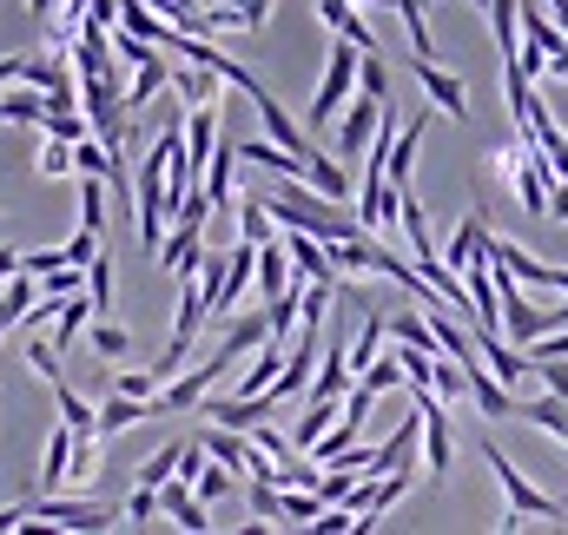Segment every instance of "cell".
<instances>
[{"mask_svg":"<svg viewBox=\"0 0 568 535\" xmlns=\"http://www.w3.org/2000/svg\"><path fill=\"white\" fill-rule=\"evenodd\" d=\"M265 199V212H272V225H284V232H317L324 245L331 239H344V232H357L344 212H331V199L317 192V185H304V179H278L272 192H258Z\"/></svg>","mask_w":568,"mask_h":535,"instance_id":"6da1fadb","label":"cell"},{"mask_svg":"<svg viewBox=\"0 0 568 535\" xmlns=\"http://www.w3.org/2000/svg\"><path fill=\"white\" fill-rule=\"evenodd\" d=\"M483 463L496 470V483H503V496H509V516H523V523H549V516H562V503L542 496V489L516 470V456H503L496 443H483Z\"/></svg>","mask_w":568,"mask_h":535,"instance_id":"7a4b0ae2","label":"cell"},{"mask_svg":"<svg viewBox=\"0 0 568 535\" xmlns=\"http://www.w3.org/2000/svg\"><path fill=\"white\" fill-rule=\"evenodd\" d=\"M357 93V47L337 40L331 60H324V80H317V100H311V127H331L344 113V100Z\"/></svg>","mask_w":568,"mask_h":535,"instance_id":"3957f363","label":"cell"},{"mask_svg":"<svg viewBox=\"0 0 568 535\" xmlns=\"http://www.w3.org/2000/svg\"><path fill=\"white\" fill-rule=\"evenodd\" d=\"M410 80L424 87V100L443 113V120H469V87H463L449 67H436L429 53H410Z\"/></svg>","mask_w":568,"mask_h":535,"instance_id":"277c9868","label":"cell"},{"mask_svg":"<svg viewBox=\"0 0 568 535\" xmlns=\"http://www.w3.org/2000/svg\"><path fill=\"white\" fill-rule=\"evenodd\" d=\"M33 516H40L47 529H73V535L113 529V509H100V503H73V496H60V489H47V496L33 503Z\"/></svg>","mask_w":568,"mask_h":535,"instance_id":"5b68a950","label":"cell"},{"mask_svg":"<svg viewBox=\"0 0 568 535\" xmlns=\"http://www.w3.org/2000/svg\"><path fill=\"white\" fill-rule=\"evenodd\" d=\"M344 107H351V113H337V152H344V159H357V152L371 145V133H377V113H384V100H371V93H351Z\"/></svg>","mask_w":568,"mask_h":535,"instance_id":"8992f818","label":"cell"},{"mask_svg":"<svg viewBox=\"0 0 568 535\" xmlns=\"http://www.w3.org/2000/svg\"><path fill=\"white\" fill-rule=\"evenodd\" d=\"M152 496H159V516H165V523H179V529H212V516H205V503L192 496V483H185L179 470H172V476H165V483H159Z\"/></svg>","mask_w":568,"mask_h":535,"instance_id":"52a82bcc","label":"cell"},{"mask_svg":"<svg viewBox=\"0 0 568 535\" xmlns=\"http://www.w3.org/2000/svg\"><path fill=\"white\" fill-rule=\"evenodd\" d=\"M87 317H93V297H87V291H67V297H53V317H47V344L67 357V351L80 344Z\"/></svg>","mask_w":568,"mask_h":535,"instance_id":"ba28073f","label":"cell"},{"mask_svg":"<svg viewBox=\"0 0 568 535\" xmlns=\"http://www.w3.org/2000/svg\"><path fill=\"white\" fill-rule=\"evenodd\" d=\"M232 185H239V145H212L205 165H199V192H205V205H232Z\"/></svg>","mask_w":568,"mask_h":535,"instance_id":"9c48e42d","label":"cell"},{"mask_svg":"<svg viewBox=\"0 0 568 535\" xmlns=\"http://www.w3.org/2000/svg\"><path fill=\"white\" fill-rule=\"evenodd\" d=\"M483 239H489V225H483V212H463V225H456V239H449V245H443L436 259H443V265H449L456 277H463L469 265H483Z\"/></svg>","mask_w":568,"mask_h":535,"instance_id":"30bf717a","label":"cell"},{"mask_svg":"<svg viewBox=\"0 0 568 535\" xmlns=\"http://www.w3.org/2000/svg\"><path fill=\"white\" fill-rule=\"evenodd\" d=\"M357 377H351V364H344V344H331L317 364H311V384H304V397H317V403H337L344 391H351Z\"/></svg>","mask_w":568,"mask_h":535,"instance_id":"8fae6325","label":"cell"},{"mask_svg":"<svg viewBox=\"0 0 568 535\" xmlns=\"http://www.w3.org/2000/svg\"><path fill=\"white\" fill-rule=\"evenodd\" d=\"M199 239H205V225H199V219H172V232L159 239V265L172 271V277H185L192 259H199Z\"/></svg>","mask_w":568,"mask_h":535,"instance_id":"7c38bea8","label":"cell"},{"mask_svg":"<svg viewBox=\"0 0 568 535\" xmlns=\"http://www.w3.org/2000/svg\"><path fill=\"white\" fill-rule=\"evenodd\" d=\"M284 259H291V277H337L331 245H324L317 232H291V239H284Z\"/></svg>","mask_w":568,"mask_h":535,"instance_id":"4fadbf2b","label":"cell"},{"mask_svg":"<svg viewBox=\"0 0 568 535\" xmlns=\"http://www.w3.org/2000/svg\"><path fill=\"white\" fill-rule=\"evenodd\" d=\"M357 311H364V324H357V337L344 344V364H351V377H357V371H364V364H371L384 344H390V324H384V311H371V304H357Z\"/></svg>","mask_w":568,"mask_h":535,"instance_id":"5bb4252c","label":"cell"},{"mask_svg":"<svg viewBox=\"0 0 568 535\" xmlns=\"http://www.w3.org/2000/svg\"><path fill=\"white\" fill-rule=\"evenodd\" d=\"M252 284H258V297H278L284 284H291V259H284V239H265V245H252Z\"/></svg>","mask_w":568,"mask_h":535,"instance_id":"9a60e30c","label":"cell"},{"mask_svg":"<svg viewBox=\"0 0 568 535\" xmlns=\"http://www.w3.org/2000/svg\"><path fill=\"white\" fill-rule=\"evenodd\" d=\"M165 87H172V93H179L185 107H205V100H219V87H225V80H219L212 67L185 60V67H172V73H165Z\"/></svg>","mask_w":568,"mask_h":535,"instance_id":"2e32d148","label":"cell"},{"mask_svg":"<svg viewBox=\"0 0 568 535\" xmlns=\"http://www.w3.org/2000/svg\"><path fill=\"white\" fill-rule=\"evenodd\" d=\"M304 185H317V192H324L331 205H344V199H351V172H344L337 159L311 152V145H304Z\"/></svg>","mask_w":568,"mask_h":535,"instance_id":"e0dca14e","label":"cell"},{"mask_svg":"<svg viewBox=\"0 0 568 535\" xmlns=\"http://www.w3.org/2000/svg\"><path fill=\"white\" fill-rule=\"evenodd\" d=\"M40 113H47L40 87H27V80H7V87H0V120H13V127H40Z\"/></svg>","mask_w":568,"mask_h":535,"instance_id":"ac0fdd59","label":"cell"},{"mask_svg":"<svg viewBox=\"0 0 568 535\" xmlns=\"http://www.w3.org/2000/svg\"><path fill=\"white\" fill-rule=\"evenodd\" d=\"M245 291H252V245L239 239V252H225V277H219V304L212 311H232Z\"/></svg>","mask_w":568,"mask_h":535,"instance_id":"d6986e66","label":"cell"},{"mask_svg":"<svg viewBox=\"0 0 568 535\" xmlns=\"http://www.w3.org/2000/svg\"><path fill=\"white\" fill-rule=\"evenodd\" d=\"M252 107H258V120H265V133H272V145H284V152H297V159H304V133L291 127V113H284V107L272 100V93H265V87L252 93Z\"/></svg>","mask_w":568,"mask_h":535,"instance_id":"ffe728a7","label":"cell"},{"mask_svg":"<svg viewBox=\"0 0 568 535\" xmlns=\"http://www.w3.org/2000/svg\"><path fill=\"white\" fill-rule=\"evenodd\" d=\"M199 450H205L212 463L239 470V463H245V450H252V436H245V430H225V423H212V430H199Z\"/></svg>","mask_w":568,"mask_h":535,"instance_id":"44dd1931","label":"cell"},{"mask_svg":"<svg viewBox=\"0 0 568 535\" xmlns=\"http://www.w3.org/2000/svg\"><path fill=\"white\" fill-rule=\"evenodd\" d=\"M165 73H172V67H165L159 53L133 60V80L120 87V93H126V107H145V100H159V93H165Z\"/></svg>","mask_w":568,"mask_h":535,"instance_id":"7402d4cb","label":"cell"},{"mask_svg":"<svg viewBox=\"0 0 568 535\" xmlns=\"http://www.w3.org/2000/svg\"><path fill=\"white\" fill-rule=\"evenodd\" d=\"M100 430H73V450H67V483H93L100 476Z\"/></svg>","mask_w":568,"mask_h":535,"instance_id":"603a6c76","label":"cell"},{"mask_svg":"<svg viewBox=\"0 0 568 535\" xmlns=\"http://www.w3.org/2000/svg\"><path fill=\"white\" fill-rule=\"evenodd\" d=\"M516 416H529V423H536V430H549V436H556V443H568V403L562 397H549V391H542V397H516Z\"/></svg>","mask_w":568,"mask_h":535,"instance_id":"cb8c5ba5","label":"cell"},{"mask_svg":"<svg viewBox=\"0 0 568 535\" xmlns=\"http://www.w3.org/2000/svg\"><path fill=\"white\" fill-rule=\"evenodd\" d=\"M33 291H40V284H33L27 271H13V277H0V337H7V331H13V324L27 317V304H33Z\"/></svg>","mask_w":568,"mask_h":535,"instance_id":"d4e9b609","label":"cell"},{"mask_svg":"<svg viewBox=\"0 0 568 535\" xmlns=\"http://www.w3.org/2000/svg\"><path fill=\"white\" fill-rule=\"evenodd\" d=\"M239 239H245V245H265V239H278V225H272V212H265L258 185L239 199Z\"/></svg>","mask_w":568,"mask_h":535,"instance_id":"484cf974","label":"cell"},{"mask_svg":"<svg viewBox=\"0 0 568 535\" xmlns=\"http://www.w3.org/2000/svg\"><path fill=\"white\" fill-rule=\"evenodd\" d=\"M199 324H205V304H199V284H192V271L179 277V311H172V337L179 344H192L199 337Z\"/></svg>","mask_w":568,"mask_h":535,"instance_id":"4316f807","label":"cell"},{"mask_svg":"<svg viewBox=\"0 0 568 535\" xmlns=\"http://www.w3.org/2000/svg\"><path fill=\"white\" fill-rule=\"evenodd\" d=\"M67 450H73V430L60 423V430L47 436V456H40V496H47V489H67Z\"/></svg>","mask_w":568,"mask_h":535,"instance_id":"83f0119b","label":"cell"},{"mask_svg":"<svg viewBox=\"0 0 568 535\" xmlns=\"http://www.w3.org/2000/svg\"><path fill=\"white\" fill-rule=\"evenodd\" d=\"M232 489H239V476H232V470H225V463H212V456H205V463H199V470H192V496H199V503H205V509H212V503H225V496H232Z\"/></svg>","mask_w":568,"mask_h":535,"instance_id":"f1b7e54d","label":"cell"},{"mask_svg":"<svg viewBox=\"0 0 568 535\" xmlns=\"http://www.w3.org/2000/svg\"><path fill=\"white\" fill-rule=\"evenodd\" d=\"M140 416H145V403H140V397H120V391H113V397L93 410V430H100V436H120V430H133Z\"/></svg>","mask_w":568,"mask_h":535,"instance_id":"f546056e","label":"cell"},{"mask_svg":"<svg viewBox=\"0 0 568 535\" xmlns=\"http://www.w3.org/2000/svg\"><path fill=\"white\" fill-rule=\"evenodd\" d=\"M331 416H337V403H304V416H297V423H291V450H311V443H317V436H324V423H331Z\"/></svg>","mask_w":568,"mask_h":535,"instance_id":"4dcf8cb0","label":"cell"},{"mask_svg":"<svg viewBox=\"0 0 568 535\" xmlns=\"http://www.w3.org/2000/svg\"><path fill=\"white\" fill-rule=\"evenodd\" d=\"M429 391H436L443 403H463V364L443 357V351H429Z\"/></svg>","mask_w":568,"mask_h":535,"instance_id":"1f68e13d","label":"cell"},{"mask_svg":"<svg viewBox=\"0 0 568 535\" xmlns=\"http://www.w3.org/2000/svg\"><path fill=\"white\" fill-rule=\"evenodd\" d=\"M87 297H93V317L113 311V259H106V252L87 259Z\"/></svg>","mask_w":568,"mask_h":535,"instance_id":"d6a6232c","label":"cell"},{"mask_svg":"<svg viewBox=\"0 0 568 535\" xmlns=\"http://www.w3.org/2000/svg\"><path fill=\"white\" fill-rule=\"evenodd\" d=\"M53 403H60V423H67V430H93V403L80 397L67 377H53Z\"/></svg>","mask_w":568,"mask_h":535,"instance_id":"836d02e7","label":"cell"},{"mask_svg":"<svg viewBox=\"0 0 568 535\" xmlns=\"http://www.w3.org/2000/svg\"><path fill=\"white\" fill-rule=\"evenodd\" d=\"M80 225L87 232H106V179H87L80 172Z\"/></svg>","mask_w":568,"mask_h":535,"instance_id":"e575fe53","label":"cell"},{"mask_svg":"<svg viewBox=\"0 0 568 535\" xmlns=\"http://www.w3.org/2000/svg\"><path fill=\"white\" fill-rule=\"evenodd\" d=\"M87 344H93V357H106V364H120V357L133 351V331H126V324H106V317H100Z\"/></svg>","mask_w":568,"mask_h":535,"instance_id":"d590c367","label":"cell"},{"mask_svg":"<svg viewBox=\"0 0 568 535\" xmlns=\"http://www.w3.org/2000/svg\"><path fill=\"white\" fill-rule=\"evenodd\" d=\"M397 13H404V33H410V53H429L436 60V40H429V20H424V7L429 0H390Z\"/></svg>","mask_w":568,"mask_h":535,"instance_id":"8d00e7d4","label":"cell"},{"mask_svg":"<svg viewBox=\"0 0 568 535\" xmlns=\"http://www.w3.org/2000/svg\"><path fill=\"white\" fill-rule=\"evenodd\" d=\"M384 324H390V337H397V344H410V351H436L424 311H404V317H384Z\"/></svg>","mask_w":568,"mask_h":535,"instance_id":"74e56055","label":"cell"},{"mask_svg":"<svg viewBox=\"0 0 568 535\" xmlns=\"http://www.w3.org/2000/svg\"><path fill=\"white\" fill-rule=\"evenodd\" d=\"M357 93H371V100H390V67H384L377 53H357Z\"/></svg>","mask_w":568,"mask_h":535,"instance_id":"f35d334b","label":"cell"},{"mask_svg":"<svg viewBox=\"0 0 568 535\" xmlns=\"http://www.w3.org/2000/svg\"><path fill=\"white\" fill-rule=\"evenodd\" d=\"M27 364H33V377H40V384H53V377H67V364H60V351H53V344H47L40 331L27 337Z\"/></svg>","mask_w":568,"mask_h":535,"instance_id":"ab89813d","label":"cell"},{"mask_svg":"<svg viewBox=\"0 0 568 535\" xmlns=\"http://www.w3.org/2000/svg\"><path fill=\"white\" fill-rule=\"evenodd\" d=\"M252 516H258L265 529H278L284 523V489L278 483H252Z\"/></svg>","mask_w":568,"mask_h":535,"instance_id":"60d3db41","label":"cell"},{"mask_svg":"<svg viewBox=\"0 0 568 535\" xmlns=\"http://www.w3.org/2000/svg\"><path fill=\"white\" fill-rule=\"evenodd\" d=\"M317 509H324V496H317V489H284V523L311 529V523H317Z\"/></svg>","mask_w":568,"mask_h":535,"instance_id":"b9f144b4","label":"cell"},{"mask_svg":"<svg viewBox=\"0 0 568 535\" xmlns=\"http://www.w3.org/2000/svg\"><path fill=\"white\" fill-rule=\"evenodd\" d=\"M33 165H40V179H67V172H73V145H67V139H47Z\"/></svg>","mask_w":568,"mask_h":535,"instance_id":"7bdbcfd3","label":"cell"},{"mask_svg":"<svg viewBox=\"0 0 568 535\" xmlns=\"http://www.w3.org/2000/svg\"><path fill=\"white\" fill-rule=\"evenodd\" d=\"M529 371L542 377V391H549V397H562V403H568V357H536Z\"/></svg>","mask_w":568,"mask_h":535,"instance_id":"ee69618b","label":"cell"},{"mask_svg":"<svg viewBox=\"0 0 568 535\" xmlns=\"http://www.w3.org/2000/svg\"><path fill=\"white\" fill-rule=\"evenodd\" d=\"M179 450H185V443H165V450H159L152 463H140V483H145V489H159V483H165V476L179 470Z\"/></svg>","mask_w":568,"mask_h":535,"instance_id":"f6af8a7d","label":"cell"},{"mask_svg":"<svg viewBox=\"0 0 568 535\" xmlns=\"http://www.w3.org/2000/svg\"><path fill=\"white\" fill-rule=\"evenodd\" d=\"M113 391H120V397H140V403H152V391H159V377H152V371H120V377H113Z\"/></svg>","mask_w":568,"mask_h":535,"instance_id":"bcb514c9","label":"cell"},{"mask_svg":"<svg viewBox=\"0 0 568 535\" xmlns=\"http://www.w3.org/2000/svg\"><path fill=\"white\" fill-rule=\"evenodd\" d=\"M93 252H100V232H87V225H80V232H73V245H67V265H87Z\"/></svg>","mask_w":568,"mask_h":535,"instance_id":"7dc6e473","label":"cell"},{"mask_svg":"<svg viewBox=\"0 0 568 535\" xmlns=\"http://www.w3.org/2000/svg\"><path fill=\"white\" fill-rule=\"evenodd\" d=\"M126 516H133V523H152V516H159V496H152V489H133V496H126Z\"/></svg>","mask_w":568,"mask_h":535,"instance_id":"c3c4849f","label":"cell"},{"mask_svg":"<svg viewBox=\"0 0 568 535\" xmlns=\"http://www.w3.org/2000/svg\"><path fill=\"white\" fill-rule=\"evenodd\" d=\"M219 7H232V13H239L245 27H258V20L272 13V0H219Z\"/></svg>","mask_w":568,"mask_h":535,"instance_id":"681fc988","label":"cell"},{"mask_svg":"<svg viewBox=\"0 0 568 535\" xmlns=\"http://www.w3.org/2000/svg\"><path fill=\"white\" fill-rule=\"evenodd\" d=\"M344 13H351V0H317V20H324L331 33H337V20H344Z\"/></svg>","mask_w":568,"mask_h":535,"instance_id":"f907efd6","label":"cell"},{"mask_svg":"<svg viewBox=\"0 0 568 535\" xmlns=\"http://www.w3.org/2000/svg\"><path fill=\"white\" fill-rule=\"evenodd\" d=\"M542 219H562V225H568V185H562V179L549 185V212H542Z\"/></svg>","mask_w":568,"mask_h":535,"instance_id":"816d5d0a","label":"cell"},{"mask_svg":"<svg viewBox=\"0 0 568 535\" xmlns=\"http://www.w3.org/2000/svg\"><path fill=\"white\" fill-rule=\"evenodd\" d=\"M549 73H556V80H568V33L549 47Z\"/></svg>","mask_w":568,"mask_h":535,"instance_id":"f5cc1de1","label":"cell"},{"mask_svg":"<svg viewBox=\"0 0 568 535\" xmlns=\"http://www.w3.org/2000/svg\"><path fill=\"white\" fill-rule=\"evenodd\" d=\"M13 271H20V252H13V245H0V277H13Z\"/></svg>","mask_w":568,"mask_h":535,"instance_id":"db71d44e","label":"cell"},{"mask_svg":"<svg viewBox=\"0 0 568 535\" xmlns=\"http://www.w3.org/2000/svg\"><path fill=\"white\" fill-rule=\"evenodd\" d=\"M20 516H27V509H0V535H7V529H20Z\"/></svg>","mask_w":568,"mask_h":535,"instance_id":"11a10c76","label":"cell"},{"mask_svg":"<svg viewBox=\"0 0 568 535\" xmlns=\"http://www.w3.org/2000/svg\"><path fill=\"white\" fill-rule=\"evenodd\" d=\"M7 80H20V60H0V87H7Z\"/></svg>","mask_w":568,"mask_h":535,"instance_id":"9f6ffc18","label":"cell"},{"mask_svg":"<svg viewBox=\"0 0 568 535\" xmlns=\"http://www.w3.org/2000/svg\"><path fill=\"white\" fill-rule=\"evenodd\" d=\"M27 7H33L40 20H53V7H60V0H27Z\"/></svg>","mask_w":568,"mask_h":535,"instance_id":"6f0895ef","label":"cell"},{"mask_svg":"<svg viewBox=\"0 0 568 535\" xmlns=\"http://www.w3.org/2000/svg\"><path fill=\"white\" fill-rule=\"evenodd\" d=\"M351 7H390V0H351Z\"/></svg>","mask_w":568,"mask_h":535,"instance_id":"680465c9","label":"cell"},{"mask_svg":"<svg viewBox=\"0 0 568 535\" xmlns=\"http://www.w3.org/2000/svg\"><path fill=\"white\" fill-rule=\"evenodd\" d=\"M562 509H568V503H562Z\"/></svg>","mask_w":568,"mask_h":535,"instance_id":"91938a15","label":"cell"}]
</instances>
